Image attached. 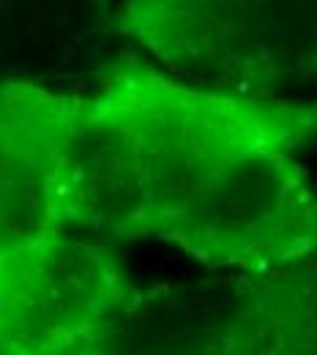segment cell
Here are the masks:
<instances>
[{
  "mask_svg": "<svg viewBox=\"0 0 317 355\" xmlns=\"http://www.w3.org/2000/svg\"><path fill=\"white\" fill-rule=\"evenodd\" d=\"M315 142L312 104L203 88L118 58L74 142L71 227L170 243L205 268H298L317 257L304 164Z\"/></svg>",
  "mask_w": 317,
  "mask_h": 355,
  "instance_id": "6da1fadb",
  "label": "cell"
},
{
  "mask_svg": "<svg viewBox=\"0 0 317 355\" xmlns=\"http://www.w3.org/2000/svg\"><path fill=\"white\" fill-rule=\"evenodd\" d=\"M115 31L203 88L298 101L317 83V0H123Z\"/></svg>",
  "mask_w": 317,
  "mask_h": 355,
  "instance_id": "7a4b0ae2",
  "label": "cell"
},
{
  "mask_svg": "<svg viewBox=\"0 0 317 355\" xmlns=\"http://www.w3.org/2000/svg\"><path fill=\"white\" fill-rule=\"evenodd\" d=\"M107 353H317V282L295 268H211L135 287Z\"/></svg>",
  "mask_w": 317,
  "mask_h": 355,
  "instance_id": "3957f363",
  "label": "cell"
},
{
  "mask_svg": "<svg viewBox=\"0 0 317 355\" xmlns=\"http://www.w3.org/2000/svg\"><path fill=\"white\" fill-rule=\"evenodd\" d=\"M58 224L0 249V355L107 353L135 282L107 241Z\"/></svg>",
  "mask_w": 317,
  "mask_h": 355,
  "instance_id": "277c9868",
  "label": "cell"
},
{
  "mask_svg": "<svg viewBox=\"0 0 317 355\" xmlns=\"http://www.w3.org/2000/svg\"><path fill=\"white\" fill-rule=\"evenodd\" d=\"M88 96L0 80V249L71 227V153Z\"/></svg>",
  "mask_w": 317,
  "mask_h": 355,
  "instance_id": "5b68a950",
  "label": "cell"
},
{
  "mask_svg": "<svg viewBox=\"0 0 317 355\" xmlns=\"http://www.w3.org/2000/svg\"><path fill=\"white\" fill-rule=\"evenodd\" d=\"M118 0H0V80L91 96L112 58Z\"/></svg>",
  "mask_w": 317,
  "mask_h": 355,
  "instance_id": "8992f818",
  "label": "cell"
}]
</instances>
